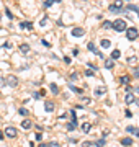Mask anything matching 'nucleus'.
Instances as JSON below:
<instances>
[{
	"instance_id": "obj_15",
	"label": "nucleus",
	"mask_w": 139,
	"mask_h": 147,
	"mask_svg": "<svg viewBox=\"0 0 139 147\" xmlns=\"http://www.w3.org/2000/svg\"><path fill=\"white\" fill-rule=\"evenodd\" d=\"M119 56H121L119 49H113V52H111V60H115V59H119Z\"/></svg>"
},
{
	"instance_id": "obj_42",
	"label": "nucleus",
	"mask_w": 139,
	"mask_h": 147,
	"mask_svg": "<svg viewBox=\"0 0 139 147\" xmlns=\"http://www.w3.org/2000/svg\"><path fill=\"white\" fill-rule=\"evenodd\" d=\"M3 48H5V49H11V44L10 43H5V44H3Z\"/></svg>"
},
{
	"instance_id": "obj_39",
	"label": "nucleus",
	"mask_w": 139,
	"mask_h": 147,
	"mask_svg": "<svg viewBox=\"0 0 139 147\" xmlns=\"http://www.w3.org/2000/svg\"><path fill=\"white\" fill-rule=\"evenodd\" d=\"M49 147H61V146H59L57 142H51V144H49Z\"/></svg>"
},
{
	"instance_id": "obj_16",
	"label": "nucleus",
	"mask_w": 139,
	"mask_h": 147,
	"mask_svg": "<svg viewBox=\"0 0 139 147\" xmlns=\"http://www.w3.org/2000/svg\"><path fill=\"white\" fill-rule=\"evenodd\" d=\"M100 44H102L103 49H107V48H110V46H111V41H110V39H102V41H100Z\"/></svg>"
},
{
	"instance_id": "obj_12",
	"label": "nucleus",
	"mask_w": 139,
	"mask_h": 147,
	"mask_svg": "<svg viewBox=\"0 0 139 147\" xmlns=\"http://www.w3.org/2000/svg\"><path fill=\"white\" fill-rule=\"evenodd\" d=\"M113 67H115V62H113L111 59H107V60H105V69H108V70H111Z\"/></svg>"
},
{
	"instance_id": "obj_27",
	"label": "nucleus",
	"mask_w": 139,
	"mask_h": 147,
	"mask_svg": "<svg viewBox=\"0 0 139 147\" xmlns=\"http://www.w3.org/2000/svg\"><path fill=\"white\" fill-rule=\"evenodd\" d=\"M53 3H54V0H46V2H44L43 5H44V8H49V7L53 5Z\"/></svg>"
},
{
	"instance_id": "obj_7",
	"label": "nucleus",
	"mask_w": 139,
	"mask_h": 147,
	"mask_svg": "<svg viewBox=\"0 0 139 147\" xmlns=\"http://www.w3.org/2000/svg\"><path fill=\"white\" fill-rule=\"evenodd\" d=\"M84 34H85L84 28H74L72 29V36H84Z\"/></svg>"
},
{
	"instance_id": "obj_18",
	"label": "nucleus",
	"mask_w": 139,
	"mask_h": 147,
	"mask_svg": "<svg viewBox=\"0 0 139 147\" xmlns=\"http://www.w3.org/2000/svg\"><path fill=\"white\" fill-rule=\"evenodd\" d=\"M20 51H21V54L30 52V44H21V46H20Z\"/></svg>"
},
{
	"instance_id": "obj_21",
	"label": "nucleus",
	"mask_w": 139,
	"mask_h": 147,
	"mask_svg": "<svg viewBox=\"0 0 139 147\" xmlns=\"http://www.w3.org/2000/svg\"><path fill=\"white\" fill-rule=\"evenodd\" d=\"M65 127H67V131H70V132L77 129V126H75L74 123H67V124H65Z\"/></svg>"
},
{
	"instance_id": "obj_25",
	"label": "nucleus",
	"mask_w": 139,
	"mask_h": 147,
	"mask_svg": "<svg viewBox=\"0 0 139 147\" xmlns=\"http://www.w3.org/2000/svg\"><path fill=\"white\" fill-rule=\"evenodd\" d=\"M18 113L21 114V116H28V114H30V111H28L26 108H20V109H18Z\"/></svg>"
},
{
	"instance_id": "obj_35",
	"label": "nucleus",
	"mask_w": 139,
	"mask_h": 147,
	"mask_svg": "<svg viewBox=\"0 0 139 147\" xmlns=\"http://www.w3.org/2000/svg\"><path fill=\"white\" fill-rule=\"evenodd\" d=\"M93 74H95V72H92L90 69H87V70H85V75L87 77H93Z\"/></svg>"
},
{
	"instance_id": "obj_8",
	"label": "nucleus",
	"mask_w": 139,
	"mask_h": 147,
	"mask_svg": "<svg viewBox=\"0 0 139 147\" xmlns=\"http://www.w3.org/2000/svg\"><path fill=\"white\" fill-rule=\"evenodd\" d=\"M20 28L21 29H33V23L31 21H21L20 23Z\"/></svg>"
},
{
	"instance_id": "obj_28",
	"label": "nucleus",
	"mask_w": 139,
	"mask_h": 147,
	"mask_svg": "<svg viewBox=\"0 0 139 147\" xmlns=\"http://www.w3.org/2000/svg\"><path fill=\"white\" fill-rule=\"evenodd\" d=\"M136 60H138V57H136V56H133V57H128V64H134Z\"/></svg>"
},
{
	"instance_id": "obj_46",
	"label": "nucleus",
	"mask_w": 139,
	"mask_h": 147,
	"mask_svg": "<svg viewBox=\"0 0 139 147\" xmlns=\"http://www.w3.org/2000/svg\"><path fill=\"white\" fill-rule=\"evenodd\" d=\"M38 147H49V144H44V142H43V144H39Z\"/></svg>"
},
{
	"instance_id": "obj_33",
	"label": "nucleus",
	"mask_w": 139,
	"mask_h": 147,
	"mask_svg": "<svg viewBox=\"0 0 139 147\" xmlns=\"http://www.w3.org/2000/svg\"><path fill=\"white\" fill-rule=\"evenodd\" d=\"M33 98H34V100H39V98H43V97H41V93L34 92V93H33Z\"/></svg>"
},
{
	"instance_id": "obj_48",
	"label": "nucleus",
	"mask_w": 139,
	"mask_h": 147,
	"mask_svg": "<svg viewBox=\"0 0 139 147\" xmlns=\"http://www.w3.org/2000/svg\"><path fill=\"white\" fill-rule=\"evenodd\" d=\"M134 103H136V105L139 106V98H138V100H134Z\"/></svg>"
},
{
	"instance_id": "obj_22",
	"label": "nucleus",
	"mask_w": 139,
	"mask_h": 147,
	"mask_svg": "<svg viewBox=\"0 0 139 147\" xmlns=\"http://www.w3.org/2000/svg\"><path fill=\"white\" fill-rule=\"evenodd\" d=\"M87 49H88V51H92V52H96V48H95V44L92 43V41L87 44Z\"/></svg>"
},
{
	"instance_id": "obj_44",
	"label": "nucleus",
	"mask_w": 139,
	"mask_h": 147,
	"mask_svg": "<svg viewBox=\"0 0 139 147\" xmlns=\"http://www.w3.org/2000/svg\"><path fill=\"white\" fill-rule=\"evenodd\" d=\"M43 44H44V46H46V48H49V46H51V44H49L48 41H46V39H43Z\"/></svg>"
},
{
	"instance_id": "obj_6",
	"label": "nucleus",
	"mask_w": 139,
	"mask_h": 147,
	"mask_svg": "<svg viewBox=\"0 0 139 147\" xmlns=\"http://www.w3.org/2000/svg\"><path fill=\"white\" fill-rule=\"evenodd\" d=\"M54 108H56V105H54L53 101H46V103H44V111H46V113L54 111Z\"/></svg>"
},
{
	"instance_id": "obj_4",
	"label": "nucleus",
	"mask_w": 139,
	"mask_h": 147,
	"mask_svg": "<svg viewBox=\"0 0 139 147\" xmlns=\"http://www.w3.org/2000/svg\"><path fill=\"white\" fill-rule=\"evenodd\" d=\"M5 83L7 85H10V87H16V85H18V78H16L15 75H8Z\"/></svg>"
},
{
	"instance_id": "obj_32",
	"label": "nucleus",
	"mask_w": 139,
	"mask_h": 147,
	"mask_svg": "<svg viewBox=\"0 0 139 147\" xmlns=\"http://www.w3.org/2000/svg\"><path fill=\"white\" fill-rule=\"evenodd\" d=\"M134 129H136L134 126H128V127H126V132H129V134H133V132H134Z\"/></svg>"
},
{
	"instance_id": "obj_37",
	"label": "nucleus",
	"mask_w": 139,
	"mask_h": 147,
	"mask_svg": "<svg viewBox=\"0 0 139 147\" xmlns=\"http://www.w3.org/2000/svg\"><path fill=\"white\" fill-rule=\"evenodd\" d=\"M36 139L38 141H41V139H43V134H41V132H36Z\"/></svg>"
},
{
	"instance_id": "obj_47",
	"label": "nucleus",
	"mask_w": 139,
	"mask_h": 147,
	"mask_svg": "<svg viewBox=\"0 0 139 147\" xmlns=\"http://www.w3.org/2000/svg\"><path fill=\"white\" fill-rule=\"evenodd\" d=\"M3 137H5V134H3V132H0V141H2Z\"/></svg>"
},
{
	"instance_id": "obj_24",
	"label": "nucleus",
	"mask_w": 139,
	"mask_h": 147,
	"mask_svg": "<svg viewBox=\"0 0 139 147\" xmlns=\"http://www.w3.org/2000/svg\"><path fill=\"white\" fill-rule=\"evenodd\" d=\"M51 92H53L54 95H57L59 93V87L56 85V83H51Z\"/></svg>"
},
{
	"instance_id": "obj_9",
	"label": "nucleus",
	"mask_w": 139,
	"mask_h": 147,
	"mask_svg": "<svg viewBox=\"0 0 139 147\" xmlns=\"http://www.w3.org/2000/svg\"><path fill=\"white\" fill-rule=\"evenodd\" d=\"M121 146H124V147L133 146V139H131V137H123V139H121Z\"/></svg>"
},
{
	"instance_id": "obj_10",
	"label": "nucleus",
	"mask_w": 139,
	"mask_h": 147,
	"mask_svg": "<svg viewBox=\"0 0 139 147\" xmlns=\"http://www.w3.org/2000/svg\"><path fill=\"white\" fill-rule=\"evenodd\" d=\"M134 100H136V98H134V95H133V93H126V97H124V101H126L128 105L134 103Z\"/></svg>"
},
{
	"instance_id": "obj_31",
	"label": "nucleus",
	"mask_w": 139,
	"mask_h": 147,
	"mask_svg": "<svg viewBox=\"0 0 139 147\" xmlns=\"http://www.w3.org/2000/svg\"><path fill=\"white\" fill-rule=\"evenodd\" d=\"M48 20H49V18H48V15H46V16L43 18V20H41V23H39V25H41V26H46V23H48Z\"/></svg>"
},
{
	"instance_id": "obj_41",
	"label": "nucleus",
	"mask_w": 139,
	"mask_h": 147,
	"mask_svg": "<svg viewBox=\"0 0 139 147\" xmlns=\"http://www.w3.org/2000/svg\"><path fill=\"white\" fill-rule=\"evenodd\" d=\"M82 101H84V103H90V98H87V97H84V98H82Z\"/></svg>"
},
{
	"instance_id": "obj_26",
	"label": "nucleus",
	"mask_w": 139,
	"mask_h": 147,
	"mask_svg": "<svg viewBox=\"0 0 139 147\" xmlns=\"http://www.w3.org/2000/svg\"><path fill=\"white\" fill-rule=\"evenodd\" d=\"M126 10H134V11H138L139 13V7L138 5H128L126 7Z\"/></svg>"
},
{
	"instance_id": "obj_19",
	"label": "nucleus",
	"mask_w": 139,
	"mask_h": 147,
	"mask_svg": "<svg viewBox=\"0 0 139 147\" xmlns=\"http://www.w3.org/2000/svg\"><path fill=\"white\" fill-rule=\"evenodd\" d=\"M111 28H113V21H108V20L103 21V29H111Z\"/></svg>"
},
{
	"instance_id": "obj_43",
	"label": "nucleus",
	"mask_w": 139,
	"mask_h": 147,
	"mask_svg": "<svg viewBox=\"0 0 139 147\" xmlns=\"http://www.w3.org/2000/svg\"><path fill=\"white\" fill-rule=\"evenodd\" d=\"M72 56H75V57H77V56H79V49H74V51H72Z\"/></svg>"
},
{
	"instance_id": "obj_38",
	"label": "nucleus",
	"mask_w": 139,
	"mask_h": 147,
	"mask_svg": "<svg viewBox=\"0 0 139 147\" xmlns=\"http://www.w3.org/2000/svg\"><path fill=\"white\" fill-rule=\"evenodd\" d=\"M124 114H126V116H128V118H133V113H131V111H129V109H126V113H124Z\"/></svg>"
},
{
	"instance_id": "obj_34",
	"label": "nucleus",
	"mask_w": 139,
	"mask_h": 147,
	"mask_svg": "<svg viewBox=\"0 0 139 147\" xmlns=\"http://www.w3.org/2000/svg\"><path fill=\"white\" fill-rule=\"evenodd\" d=\"M134 77H136V78H139V67H134Z\"/></svg>"
},
{
	"instance_id": "obj_13",
	"label": "nucleus",
	"mask_w": 139,
	"mask_h": 147,
	"mask_svg": "<svg viewBox=\"0 0 139 147\" xmlns=\"http://www.w3.org/2000/svg\"><path fill=\"white\" fill-rule=\"evenodd\" d=\"M105 92H107V88H105V87H96L95 88V95H96V97H102Z\"/></svg>"
},
{
	"instance_id": "obj_23",
	"label": "nucleus",
	"mask_w": 139,
	"mask_h": 147,
	"mask_svg": "<svg viewBox=\"0 0 139 147\" xmlns=\"http://www.w3.org/2000/svg\"><path fill=\"white\" fill-rule=\"evenodd\" d=\"M105 144H107V141H105V139H98V141L95 142L96 147H105Z\"/></svg>"
},
{
	"instance_id": "obj_30",
	"label": "nucleus",
	"mask_w": 139,
	"mask_h": 147,
	"mask_svg": "<svg viewBox=\"0 0 139 147\" xmlns=\"http://www.w3.org/2000/svg\"><path fill=\"white\" fill-rule=\"evenodd\" d=\"M77 78H79V74L77 72H72L70 74V80H77Z\"/></svg>"
},
{
	"instance_id": "obj_11",
	"label": "nucleus",
	"mask_w": 139,
	"mask_h": 147,
	"mask_svg": "<svg viewBox=\"0 0 139 147\" xmlns=\"http://www.w3.org/2000/svg\"><path fill=\"white\" fill-rule=\"evenodd\" d=\"M69 88H70V90H72V92H74V93H77V95H80V93L84 92V90H82V88H79V87H75L74 83H69Z\"/></svg>"
},
{
	"instance_id": "obj_17",
	"label": "nucleus",
	"mask_w": 139,
	"mask_h": 147,
	"mask_svg": "<svg viewBox=\"0 0 139 147\" xmlns=\"http://www.w3.org/2000/svg\"><path fill=\"white\" fill-rule=\"evenodd\" d=\"M90 129H92V124L90 123H84V124H82V131H84V132H90Z\"/></svg>"
},
{
	"instance_id": "obj_36",
	"label": "nucleus",
	"mask_w": 139,
	"mask_h": 147,
	"mask_svg": "<svg viewBox=\"0 0 139 147\" xmlns=\"http://www.w3.org/2000/svg\"><path fill=\"white\" fill-rule=\"evenodd\" d=\"M92 146H93V144H92V142H88V141H85L84 144H82V147H92Z\"/></svg>"
},
{
	"instance_id": "obj_1",
	"label": "nucleus",
	"mask_w": 139,
	"mask_h": 147,
	"mask_svg": "<svg viewBox=\"0 0 139 147\" xmlns=\"http://www.w3.org/2000/svg\"><path fill=\"white\" fill-rule=\"evenodd\" d=\"M126 28H128V25H126V21H124V20H121V18H118V20H115V21H113V29H116L118 33L126 31Z\"/></svg>"
},
{
	"instance_id": "obj_20",
	"label": "nucleus",
	"mask_w": 139,
	"mask_h": 147,
	"mask_svg": "<svg viewBox=\"0 0 139 147\" xmlns=\"http://www.w3.org/2000/svg\"><path fill=\"white\" fill-rule=\"evenodd\" d=\"M119 82H121V85H126V87H128L129 85V75H123Z\"/></svg>"
},
{
	"instance_id": "obj_29",
	"label": "nucleus",
	"mask_w": 139,
	"mask_h": 147,
	"mask_svg": "<svg viewBox=\"0 0 139 147\" xmlns=\"http://www.w3.org/2000/svg\"><path fill=\"white\" fill-rule=\"evenodd\" d=\"M5 15L10 18V20H13V15H11V11H10V8H5Z\"/></svg>"
},
{
	"instance_id": "obj_5",
	"label": "nucleus",
	"mask_w": 139,
	"mask_h": 147,
	"mask_svg": "<svg viewBox=\"0 0 139 147\" xmlns=\"http://www.w3.org/2000/svg\"><path fill=\"white\" fill-rule=\"evenodd\" d=\"M5 136L7 137H15L16 136V127H13V126H8L5 129Z\"/></svg>"
},
{
	"instance_id": "obj_14",
	"label": "nucleus",
	"mask_w": 139,
	"mask_h": 147,
	"mask_svg": "<svg viewBox=\"0 0 139 147\" xmlns=\"http://www.w3.org/2000/svg\"><path fill=\"white\" fill-rule=\"evenodd\" d=\"M31 121H30V119H23L21 121V127H23V129H30V127H31Z\"/></svg>"
},
{
	"instance_id": "obj_2",
	"label": "nucleus",
	"mask_w": 139,
	"mask_h": 147,
	"mask_svg": "<svg viewBox=\"0 0 139 147\" xmlns=\"http://www.w3.org/2000/svg\"><path fill=\"white\" fill-rule=\"evenodd\" d=\"M123 5H124V2H116V3H111L108 8H110L111 13H121L123 11Z\"/></svg>"
},
{
	"instance_id": "obj_3",
	"label": "nucleus",
	"mask_w": 139,
	"mask_h": 147,
	"mask_svg": "<svg viewBox=\"0 0 139 147\" xmlns=\"http://www.w3.org/2000/svg\"><path fill=\"white\" fill-rule=\"evenodd\" d=\"M138 29L136 28H126V38L129 39V41H134V39L138 38Z\"/></svg>"
},
{
	"instance_id": "obj_40",
	"label": "nucleus",
	"mask_w": 139,
	"mask_h": 147,
	"mask_svg": "<svg viewBox=\"0 0 139 147\" xmlns=\"http://www.w3.org/2000/svg\"><path fill=\"white\" fill-rule=\"evenodd\" d=\"M133 134H134L136 137H139V127H136V129H134V132H133Z\"/></svg>"
},
{
	"instance_id": "obj_45",
	"label": "nucleus",
	"mask_w": 139,
	"mask_h": 147,
	"mask_svg": "<svg viewBox=\"0 0 139 147\" xmlns=\"http://www.w3.org/2000/svg\"><path fill=\"white\" fill-rule=\"evenodd\" d=\"M64 62L65 64H70V57H64Z\"/></svg>"
}]
</instances>
